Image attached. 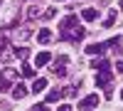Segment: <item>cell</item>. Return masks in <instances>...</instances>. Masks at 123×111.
<instances>
[{
    "label": "cell",
    "mask_w": 123,
    "mask_h": 111,
    "mask_svg": "<svg viewBox=\"0 0 123 111\" xmlns=\"http://www.w3.org/2000/svg\"><path fill=\"white\" fill-rule=\"evenodd\" d=\"M104 42H91L89 47H86V54H104Z\"/></svg>",
    "instance_id": "8"
},
{
    "label": "cell",
    "mask_w": 123,
    "mask_h": 111,
    "mask_svg": "<svg viewBox=\"0 0 123 111\" xmlns=\"http://www.w3.org/2000/svg\"><path fill=\"white\" fill-rule=\"evenodd\" d=\"M27 91H30V89H27L25 84H15V89H12V96L20 101V99H25V96H27Z\"/></svg>",
    "instance_id": "9"
},
{
    "label": "cell",
    "mask_w": 123,
    "mask_h": 111,
    "mask_svg": "<svg viewBox=\"0 0 123 111\" xmlns=\"http://www.w3.org/2000/svg\"><path fill=\"white\" fill-rule=\"evenodd\" d=\"M116 15H118V10H111V13L106 15V20H104V27H111V25H113V22H116Z\"/></svg>",
    "instance_id": "15"
},
{
    "label": "cell",
    "mask_w": 123,
    "mask_h": 111,
    "mask_svg": "<svg viewBox=\"0 0 123 111\" xmlns=\"http://www.w3.org/2000/svg\"><path fill=\"white\" fill-rule=\"evenodd\" d=\"M62 91H64V96H74V94H76V91H74V86H64Z\"/></svg>",
    "instance_id": "20"
},
{
    "label": "cell",
    "mask_w": 123,
    "mask_h": 111,
    "mask_svg": "<svg viewBox=\"0 0 123 111\" xmlns=\"http://www.w3.org/2000/svg\"><path fill=\"white\" fill-rule=\"evenodd\" d=\"M121 10H123V0H121Z\"/></svg>",
    "instance_id": "24"
},
{
    "label": "cell",
    "mask_w": 123,
    "mask_h": 111,
    "mask_svg": "<svg viewBox=\"0 0 123 111\" xmlns=\"http://www.w3.org/2000/svg\"><path fill=\"white\" fill-rule=\"evenodd\" d=\"M22 77H27V79L35 77V67L32 64H22Z\"/></svg>",
    "instance_id": "17"
},
{
    "label": "cell",
    "mask_w": 123,
    "mask_h": 111,
    "mask_svg": "<svg viewBox=\"0 0 123 111\" xmlns=\"http://www.w3.org/2000/svg\"><path fill=\"white\" fill-rule=\"evenodd\" d=\"M57 3H62V0H57Z\"/></svg>",
    "instance_id": "26"
},
{
    "label": "cell",
    "mask_w": 123,
    "mask_h": 111,
    "mask_svg": "<svg viewBox=\"0 0 123 111\" xmlns=\"http://www.w3.org/2000/svg\"><path fill=\"white\" fill-rule=\"evenodd\" d=\"M44 89H47V79H44V77H39V79H35V84H32V89H30V91L39 94V91H44Z\"/></svg>",
    "instance_id": "10"
},
{
    "label": "cell",
    "mask_w": 123,
    "mask_h": 111,
    "mask_svg": "<svg viewBox=\"0 0 123 111\" xmlns=\"http://www.w3.org/2000/svg\"><path fill=\"white\" fill-rule=\"evenodd\" d=\"M121 99H123V89H121Z\"/></svg>",
    "instance_id": "25"
},
{
    "label": "cell",
    "mask_w": 123,
    "mask_h": 111,
    "mask_svg": "<svg viewBox=\"0 0 123 111\" xmlns=\"http://www.w3.org/2000/svg\"><path fill=\"white\" fill-rule=\"evenodd\" d=\"M81 17H84L86 22H94V20L98 17V13H96V7H84L81 10Z\"/></svg>",
    "instance_id": "7"
},
{
    "label": "cell",
    "mask_w": 123,
    "mask_h": 111,
    "mask_svg": "<svg viewBox=\"0 0 123 111\" xmlns=\"http://www.w3.org/2000/svg\"><path fill=\"white\" fill-rule=\"evenodd\" d=\"M86 30L79 25V17L76 15H67L64 20L59 22V37L64 39V42H79V39H84Z\"/></svg>",
    "instance_id": "1"
},
{
    "label": "cell",
    "mask_w": 123,
    "mask_h": 111,
    "mask_svg": "<svg viewBox=\"0 0 123 111\" xmlns=\"http://www.w3.org/2000/svg\"><path fill=\"white\" fill-rule=\"evenodd\" d=\"M52 62V54L49 52H39L37 57H35V67H44V64H49Z\"/></svg>",
    "instance_id": "6"
},
{
    "label": "cell",
    "mask_w": 123,
    "mask_h": 111,
    "mask_svg": "<svg viewBox=\"0 0 123 111\" xmlns=\"http://www.w3.org/2000/svg\"><path fill=\"white\" fill-rule=\"evenodd\" d=\"M91 69H96V72H108V62L106 59H94V62H91Z\"/></svg>",
    "instance_id": "13"
},
{
    "label": "cell",
    "mask_w": 123,
    "mask_h": 111,
    "mask_svg": "<svg viewBox=\"0 0 123 111\" xmlns=\"http://www.w3.org/2000/svg\"><path fill=\"white\" fill-rule=\"evenodd\" d=\"M52 32H49V30H39V32H37V39H39V42H42V45H49V42H52Z\"/></svg>",
    "instance_id": "12"
},
{
    "label": "cell",
    "mask_w": 123,
    "mask_h": 111,
    "mask_svg": "<svg viewBox=\"0 0 123 111\" xmlns=\"http://www.w3.org/2000/svg\"><path fill=\"white\" fill-rule=\"evenodd\" d=\"M57 111H71V106H69V104H62V106H59Z\"/></svg>",
    "instance_id": "22"
},
{
    "label": "cell",
    "mask_w": 123,
    "mask_h": 111,
    "mask_svg": "<svg viewBox=\"0 0 123 111\" xmlns=\"http://www.w3.org/2000/svg\"><path fill=\"white\" fill-rule=\"evenodd\" d=\"M5 49H10V42H7V37H5V35H0V54H3Z\"/></svg>",
    "instance_id": "18"
},
{
    "label": "cell",
    "mask_w": 123,
    "mask_h": 111,
    "mask_svg": "<svg viewBox=\"0 0 123 111\" xmlns=\"http://www.w3.org/2000/svg\"><path fill=\"white\" fill-rule=\"evenodd\" d=\"M62 96H64V91H62V89H52V91H47V104H54V101H59Z\"/></svg>",
    "instance_id": "11"
},
{
    "label": "cell",
    "mask_w": 123,
    "mask_h": 111,
    "mask_svg": "<svg viewBox=\"0 0 123 111\" xmlns=\"http://www.w3.org/2000/svg\"><path fill=\"white\" fill-rule=\"evenodd\" d=\"M12 52H15L17 59H25L27 57V47H12Z\"/></svg>",
    "instance_id": "16"
},
{
    "label": "cell",
    "mask_w": 123,
    "mask_h": 111,
    "mask_svg": "<svg viewBox=\"0 0 123 111\" xmlns=\"http://www.w3.org/2000/svg\"><path fill=\"white\" fill-rule=\"evenodd\" d=\"M111 79H113L111 72H98V74H96V86H98V89H108V86H111Z\"/></svg>",
    "instance_id": "4"
},
{
    "label": "cell",
    "mask_w": 123,
    "mask_h": 111,
    "mask_svg": "<svg viewBox=\"0 0 123 111\" xmlns=\"http://www.w3.org/2000/svg\"><path fill=\"white\" fill-rule=\"evenodd\" d=\"M116 69H118V74H123V62H118V64H116Z\"/></svg>",
    "instance_id": "23"
},
{
    "label": "cell",
    "mask_w": 123,
    "mask_h": 111,
    "mask_svg": "<svg viewBox=\"0 0 123 111\" xmlns=\"http://www.w3.org/2000/svg\"><path fill=\"white\" fill-rule=\"evenodd\" d=\"M15 79H17V72H15V69H10V67H5V69H3V74H0V94L7 91L10 84H12Z\"/></svg>",
    "instance_id": "2"
},
{
    "label": "cell",
    "mask_w": 123,
    "mask_h": 111,
    "mask_svg": "<svg viewBox=\"0 0 123 111\" xmlns=\"http://www.w3.org/2000/svg\"><path fill=\"white\" fill-rule=\"evenodd\" d=\"M54 15H57V10H54V7H44V13H42V17H44V20H52Z\"/></svg>",
    "instance_id": "19"
},
{
    "label": "cell",
    "mask_w": 123,
    "mask_h": 111,
    "mask_svg": "<svg viewBox=\"0 0 123 111\" xmlns=\"http://www.w3.org/2000/svg\"><path fill=\"white\" fill-rule=\"evenodd\" d=\"M32 111H47V106H44V104H35Z\"/></svg>",
    "instance_id": "21"
},
{
    "label": "cell",
    "mask_w": 123,
    "mask_h": 111,
    "mask_svg": "<svg viewBox=\"0 0 123 111\" xmlns=\"http://www.w3.org/2000/svg\"><path fill=\"white\" fill-rule=\"evenodd\" d=\"M39 15H42V7H39V5H30L27 7V17L30 20H37Z\"/></svg>",
    "instance_id": "14"
},
{
    "label": "cell",
    "mask_w": 123,
    "mask_h": 111,
    "mask_svg": "<svg viewBox=\"0 0 123 111\" xmlns=\"http://www.w3.org/2000/svg\"><path fill=\"white\" fill-rule=\"evenodd\" d=\"M94 106H98V94H89L79 101V109H94Z\"/></svg>",
    "instance_id": "5"
},
{
    "label": "cell",
    "mask_w": 123,
    "mask_h": 111,
    "mask_svg": "<svg viewBox=\"0 0 123 111\" xmlns=\"http://www.w3.org/2000/svg\"><path fill=\"white\" fill-rule=\"evenodd\" d=\"M69 57H59V59H54V64H52V74H57V77H67V72H69Z\"/></svg>",
    "instance_id": "3"
}]
</instances>
